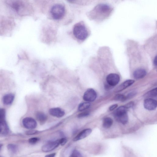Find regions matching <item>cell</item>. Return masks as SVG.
<instances>
[{"label":"cell","instance_id":"cell-28","mask_svg":"<svg viewBox=\"0 0 157 157\" xmlns=\"http://www.w3.org/2000/svg\"><path fill=\"white\" fill-rule=\"evenodd\" d=\"M134 105V102L133 101H130L125 105L124 106L127 109L131 108L133 107Z\"/></svg>","mask_w":157,"mask_h":157},{"label":"cell","instance_id":"cell-34","mask_svg":"<svg viewBox=\"0 0 157 157\" xmlns=\"http://www.w3.org/2000/svg\"><path fill=\"white\" fill-rule=\"evenodd\" d=\"M67 1L70 3H73L75 2L76 0H67Z\"/></svg>","mask_w":157,"mask_h":157},{"label":"cell","instance_id":"cell-18","mask_svg":"<svg viewBox=\"0 0 157 157\" xmlns=\"http://www.w3.org/2000/svg\"><path fill=\"white\" fill-rule=\"evenodd\" d=\"M113 123V120L110 117H107L104 118L103 121V126L105 128H110Z\"/></svg>","mask_w":157,"mask_h":157},{"label":"cell","instance_id":"cell-11","mask_svg":"<svg viewBox=\"0 0 157 157\" xmlns=\"http://www.w3.org/2000/svg\"><path fill=\"white\" fill-rule=\"evenodd\" d=\"M51 115L57 117H60L65 114V112L62 109L59 108H54L50 109L49 111Z\"/></svg>","mask_w":157,"mask_h":157},{"label":"cell","instance_id":"cell-35","mask_svg":"<svg viewBox=\"0 0 157 157\" xmlns=\"http://www.w3.org/2000/svg\"><path fill=\"white\" fill-rule=\"evenodd\" d=\"M2 145L0 144V150L1 149V148H2Z\"/></svg>","mask_w":157,"mask_h":157},{"label":"cell","instance_id":"cell-26","mask_svg":"<svg viewBox=\"0 0 157 157\" xmlns=\"http://www.w3.org/2000/svg\"><path fill=\"white\" fill-rule=\"evenodd\" d=\"M89 113L88 112H84L79 113L78 117L79 118L83 117L89 116Z\"/></svg>","mask_w":157,"mask_h":157},{"label":"cell","instance_id":"cell-7","mask_svg":"<svg viewBox=\"0 0 157 157\" xmlns=\"http://www.w3.org/2000/svg\"><path fill=\"white\" fill-rule=\"evenodd\" d=\"M120 77L118 75L115 73H111L108 75L106 78L108 84L111 86L117 85L119 82Z\"/></svg>","mask_w":157,"mask_h":157},{"label":"cell","instance_id":"cell-2","mask_svg":"<svg viewBox=\"0 0 157 157\" xmlns=\"http://www.w3.org/2000/svg\"><path fill=\"white\" fill-rule=\"evenodd\" d=\"M6 3L20 16L29 14L31 6L27 0H6Z\"/></svg>","mask_w":157,"mask_h":157},{"label":"cell","instance_id":"cell-21","mask_svg":"<svg viewBox=\"0 0 157 157\" xmlns=\"http://www.w3.org/2000/svg\"><path fill=\"white\" fill-rule=\"evenodd\" d=\"M7 148L10 152L13 154L16 153L18 150L17 146L13 144H9L7 146Z\"/></svg>","mask_w":157,"mask_h":157},{"label":"cell","instance_id":"cell-15","mask_svg":"<svg viewBox=\"0 0 157 157\" xmlns=\"http://www.w3.org/2000/svg\"><path fill=\"white\" fill-rule=\"evenodd\" d=\"M9 129L7 123L5 120L0 122V133L5 135L9 132Z\"/></svg>","mask_w":157,"mask_h":157},{"label":"cell","instance_id":"cell-8","mask_svg":"<svg viewBox=\"0 0 157 157\" xmlns=\"http://www.w3.org/2000/svg\"><path fill=\"white\" fill-rule=\"evenodd\" d=\"M60 144L59 140L48 143L42 147V150L45 152L51 151L57 147Z\"/></svg>","mask_w":157,"mask_h":157},{"label":"cell","instance_id":"cell-24","mask_svg":"<svg viewBox=\"0 0 157 157\" xmlns=\"http://www.w3.org/2000/svg\"><path fill=\"white\" fill-rule=\"evenodd\" d=\"M40 140V139L38 137H33L29 140V142L31 144H36Z\"/></svg>","mask_w":157,"mask_h":157},{"label":"cell","instance_id":"cell-10","mask_svg":"<svg viewBox=\"0 0 157 157\" xmlns=\"http://www.w3.org/2000/svg\"><path fill=\"white\" fill-rule=\"evenodd\" d=\"M157 103V101L151 98H147L144 100V105L146 109L152 110L156 108Z\"/></svg>","mask_w":157,"mask_h":157},{"label":"cell","instance_id":"cell-25","mask_svg":"<svg viewBox=\"0 0 157 157\" xmlns=\"http://www.w3.org/2000/svg\"><path fill=\"white\" fill-rule=\"evenodd\" d=\"M70 156L80 157H82V155L80 152L76 150H75L73 151Z\"/></svg>","mask_w":157,"mask_h":157},{"label":"cell","instance_id":"cell-33","mask_svg":"<svg viewBox=\"0 0 157 157\" xmlns=\"http://www.w3.org/2000/svg\"><path fill=\"white\" fill-rule=\"evenodd\" d=\"M154 63L155 65H157V57L156 56L155 57L154 61Z\"/></svg>","mask_w":157,"mask_h":157},{"label":"cell","instance_id":"cell-17","mask_svg":"<svg viewBox=\"0 0 157 157\" xmlns=\"http://www.w3.org/2000/svg\"><path fill=\"white\" fill-rule=\"evenodd\" d=\"M36 117L37 120L41 124L44 123L47 119L46 115L44 113L38 112L36 113Z\"/></svg>","mask_w":157,"mask_h":157},{"label":"cell","instance_id":"cell-29","mask_svg":"<svg viewBox=\"0 0 157 157\" xmlns=\"http://www.w3.org/2000/svg\"><path fill=\"white\" fill-rule=\"evenodd\" d=\"M38 131L35 130H30L27 131L26 133L27 135H31L36 134L38 133Z\"/></svg>","mask_w":157,"mask_h":157},{"label":"cell","instance_id":"cell-23","mask_svg":"<svg viewBox=\"0 0 157 157\" xmlns=\"http://www.w3.org/2000/svg\"><path fill=\"white\" fill-rule=\"evenodd\" d=\"M5 111L2 108H0V122L5 120Z\"/></svg>","mask_w":157,"mask_h":157},{"label":"cell","instance_id":"cell-16","mask_svg":"<svg viewBox=\"0 0 157 157\" xmlns=\"http://www.w3.org/2000/svg\"><path fill=\"white\" fill-rule=\"evenodd\" d=\"M14 95L12 94H7L4 96L3 98V103L6 105H9L13 102Z\"/></svg>","mask_w":157,"mask_h":157},{"label":"cell","instance_id":"cell-9","mask_svg":"<svg viewBox=\"0 0 157 157\" xmlns=\"http://www.w3.org/2000/svg\"><path fill=\"white\" fill-rule=\"evenodd\" d=\"M22 124L26 128L33 129L37 126L36 121L33 118L30 117H26L22 120Z\"/></svg>","mask_w":157,"mask_h":157},{"label":"cell","instance_id":"cell-27","mask_svg":"<svg viewBox=\"0 0 157 157\" xmlns=\"http://www.w3.org/2000/svg\"><path fill=\"white\" fill-rule=\"evenodd\" d=\"M136 93L135 92H132L128 94L126 96V100L131 98L135 95Z\"/></svg>","mask_w":157,"mask_h":157},{"label":"cell","instance_id":"cell-4","mask_svg":"<svg viewBox=\"0 0 157 157\" xmlns=\"http://www.w3.org/2000/svg\"><path fill=\"white\" fill-rule=\"evenodd\" d=\"M66 10L65 7L62 4H56L52 6L50 10L52 18L55 20L61 19L64 17Z\"/></svg>","mask_w":157,"mask_h":157},{"label":"cell","instance_id":"cell-6","mask_svg":"<svg viewBox=\"0 0 157 157\" xmlns=\"http://www.w3.org/2000/svg\"><path fill=\"white\" fill-rule=\"evenodd\" d=\"M97 96V93L95 90L92 88H89L84 93L83 99L87 101L92 102L95 100Z\"/></svg>","mask_w":157,"mask_h":157},{"label":"cell","instance_id":"cell-32","mask_svg":"<svg viewBox=\"0 0 157 157\" xmlns=\"http://www.w3.org/2000/svg\"><path fill=\"white\" fill-rule=\"evenodd\" d=\"M56 155L55 153H53L50 154H49L48 155H47L45 156L46 157H53L55 156Z\"/></svg>","mask_w":157,"mask_h":157},{"label":"cell","instance_id":"cell-1","mask_svg":"<svg viewBox=\"0 0 157 157\" xmlns=\"http://www.w3.org/2000/svg\"><path fill=\"white\" fill-rule=\"evenodd\" d=\"M113 10V8L109 5L100 3L97 5L90 12V17L96 21H103L110 16Z\"/></svg>","mask_w":157,"mask_h":157},{"label":"cell","instance_id":"cell-5","mask_svg":"<svg viewBox=\"0 0 157 157\" xmlns=\"http://www.w3.org/2000/svg\"><path fill=\"white\" fill-rule=\"evenodd\" d=\"M127 109L124 106H122L117 108L114 112L116 120L123 124H126L128 121Z\"/></svg>","mask_w":157,"mask_h":157},{"label":"cell","instance_id":"cell-31","mask_svg":"<svg viewBox=\"0 0 157 157\" xmlns=\"http://www.w3.org/2000/svg\"><path fill=\"white\" fill-rule=\"evenodd\" d=\"M118 106V105L117 104H115L112 105L109 107V109L110 111H112L114 109H116Z\"/></svg>","mask_w":157,"mask_h":157},{"label":"cell","instance_id":"cell-12","mask_svg":"<svg viewBox=\"0 0 157 157\" xmlns=\"http://www.w3.org/2000/svg\"><path fill=\"white\" fill-rule=\"evenodd\" d=\"M92 130L87 128L83 130L80 132L73 140L74 141H77L83 139L88 136L91 132Z\"/></svg>","mask_w":157,"mask_h":157},{"label":"cell","instance_id":"cell-3","mask_svg":"<svg viewBox=\"0 0 157 157\" xmlns=\"http://www.w3.org/2000/svg\"><path fill=\"white\" fill-rule=\"evenodd\" d=\"M73 33L75 37L80 40H84L87 37L88 32L83 23L79 22L75 24L73 29Z\"/></svg>","mask_w":157,"mask_h":157},{"label":"cell","instance_id":"cell-13","mask_svg":"<svg viewBox=\"0 0 157 157\" xmlns=\"http://www.w3.org/2000/svg\"><path fill=\"white\" fill-rule=\"evenodd\" d=\"M135 81L132 80H127L121 83L115 90V92L121 91L132 84Z\"/></svg>","mask_w":157,"mask_h":157},{"label":"cell","instance_id":"cell-19","mask_svg":"<svg viewBox=\"0 0 157 157\" xmlns=\"http://www.w3.org/2000/svg\"><path fill=\"white\" fill-rule=\"evenodd\" d=\"M157 96V88L154 89L146 93L144 97L146 98H155Z\"/></svg>","mask_w":157,"mask_h":157},{"label":"cell","instance_id":"cell-30","mask_svg":"<svg viewBox=\"0 0 157 157\" xmlns=\"http://www.w3.org/2000/svg\"><path fill=\"white\" fill-rule=\"evenodd\" d=\"M67 142V140L65 138H62L59 139V144L62 146L65 145Z\"/></svg>","mask_w":157,"mask_h":157},{"label":"cell","instance_id":"cell-22","mask_svg":"<svg viewBox=\"0 0 157 157\" xmlns=\"http://www.w3.org/2000/svg\"><path fill=\"white\" fill-rule=\"evenodd\" d=\"M114 99L115 100L122 101L126 100V96L121 94H118L116 95Z\"/></svg>","mask_w":157,"mask_h":157},{"label":"cell","instance_id":"cell-20","mask_svg":"<svg viewBox=\"0 0 157 157\" xmlns=\"http://www.w3.org/2000/svg\"><path fill=\"white\" fill-rule=\"evenodd\" d=\"M90 106V104L88 102H82L79 105L78 110L79 111H82L88 109Z\"/></svg>","mask_w":157,"mask_h":157},{"label":"cell","instance_id":"cell-14","mask_svg":"<svg viewBox=\"0 0 157 157\" xmlns=\"http://www.w3.org/2000/svg\"><path fill=\"white\" fill-rule=\"evenodd\" d=\"M146 74L145 70L142 68H139L136 70L134 72L133 75L136 79H140L144 78Z\"/></svg>","mask_w":157,"mask_h":157}]
</instances>
